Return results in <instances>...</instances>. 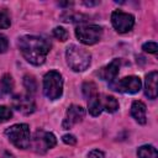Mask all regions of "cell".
<instances>
[{
    "mask_svg": "<svg viewBox=\"0 0 158 158\" xmlns=\"http://www.w3.org/2000/svg\"><path fill=\"white\" fill-rule=\"evenodd\" d=\"M99 2L98 1H84V5H86V6H93V5H98Z\"/></svg>",
    "mask_w": 158,
    "mask_h": 158,
    "instance_id": "obj_28",
    "label": "cell"
},
{
    "mask_svg": "<svg viewBox=\"0 0 158 158\" xmlns=\"http://www.w3.org/2000/svg\"><path fill=\"white\" fill-rule=\"evenodd\" d=\"M62 21L64 22H83L85 21L86 16L81 15V14H70V12H65L60 16Z\"/></svg>",
    "mask_w": 158,
    "mask_h": 158,
    "instance_id": "obj_19",
    "label": "cell"
},
{
    "mask_svg": "<svg viewBox=\"0 0 158 158\" xmlns=\"http://www.w3.org/2000/svg\"><path fill=\"white\" fill-rule=\"evenodd\" d=\"M88 110L91 116H99L102 111L101 102H100V95L95 94L88 99Z\"/></svg>",
    "mask_w": 158,
    "mask_h": 158,
    "instance_id": "obj_15",
    "label": "cell"
},
{
    "mask_svg": "<svg viewBox=\"0 0 158 158\" xmlns=\"http://www.w3.org/2000/svg\"><path fill=\"white\" fill-rule=\"evenodd\" d=\"M100 102H101V109L105 110L106 112L112 114L118 110V101L111 95H100Z\"/></svg>",
    "mask_w": 158,
    "mask_h": 158,
    "instance_id": "obj_14",
    "label": "cell"
},
{
    "mask_svg": "<svg viewBox=\"0 0 158 158\" xmlns=\"http://www.w3.org/2000/svg\"><path fill=\"white\" fill-rule=\"evenodd\" d=\"M9 47V41L6 38V36H4L2 33H0V53H4L7 51Z\"/></svg>",
    "mask_w": 158,
    "mask_h": 158,
    "instance_id": "obj_25",
    "label": "cell"
},
{
    "mask_svg": "<svg viewBox=\"0 0 158 158\" xmlns=\"http://www.w3.org/2000/svg\"><path fill=\"white\" fill-rule=\"evenodd\" d=\"M14 90V79L10 74H4L0 79V96L9 95Z\"/></svg>",
    "mask_w": 158,
    "mask_h": 158,
    "instance_id": "obj_16",
    "label": "cell"
},
{
    "mask_svg": "<svg viewBox=\"0 0 158 158\" xmlns=\"http://www.w3.org/2000/svg\"><path fill=\"white\" fill-rule=\"evenodd\" d=\"M137 156H138V158H158L157 149L152 144L141 146L137 149Z\"/></svg>",
    "mask_w": 158,
    "mask_h": 158,
    "instance_id": "obj_17",
    "label": "cell"
},
{
    "mask_svg": "<svg viewBox=\"0 0 158 158\" xmlns=\"http://www.w3.org/2000/svg\"><path fill=\"white\" fill-rule=\"evenodd\" d=\"M43 93L49 100H57L63 94V79L59 72L51 70L43 77Z\"/></svg>",
    "mask_w": 158,
    "mask_h": 158,
    "instance_id": "obj_4",
    "label": "cell"
},
{
    "mask_svg": "<svg viewBox=\"0 0 158 158\" xmlns=\"http://www.w3.org/2000/svg\"><path fill=\"white\" fill-rule=\"evenodd\" d=\"M142 49H143L144 52L156 54V53H157V49H158V46H157L156 42H146V43L142 46Z\"/></svg>",
    "mask_w": 158,
    "mask_h": 158,
    "instance_id": "obj_24",
    "label": "cell"
},
{
    "mask_svg": "<svg viewBox=\"0 0 158 158\" xmlns=\"http://www.w3.org/2000/svg\"><path fill=\"white\" fill-rule=\"evenodd\" d=\"M12 107L23 115H30L35 111L36 105L31 95H15L12 98Z\"/></svg>",
    "mask_w": 158,
    "mask_h": 158,
    "instance_id": "obj_10",
    "label": "cell"
},
{
    "mask_svg": "<svg viewBox=\"0 0 158 158\" xmlns=\"http://www.w3.org/2000/svg\"><path fill=\"white\" fill-rule=\"evenodd\" d=\"M75 36L77 38L86 46L95 44L100 41L102 36V27L99 25H79L75 28Z\"/></svg>",
    "mask_w": 158,
    "mask_h": 158,
    "instance_id": "obj_5",
    "label": "cell"
},
{
    "mask_svg": "<svg viewBox=\"0 0 158 158\" xmlns=\"http://www.w3.org/2000/svg\"><path fill=\"white\" fill-rule=\"evenodd\" d=\"M84 115H85V111H84V109L81 106H79V105H70L67 109L65 116H64L63 122H62L63 130L72 128L74 125H77L78 122H80L84 118Z\"/></svg>",
    "mask_w": 158,
    "mask_h": 158,
    "instance_id": "obj_9",
    "label": "cell"
},
{
    "mask_svg": "<svg viewBox=\"0 0 158 158\" xmlns=\"http://www.w3.org/2000/svg\"><path fill=\"white\" fill-rule=\"evenodd\" d=\"M23 86L26 88L27 93L30 95L35 94L36 93V89H37V81L35 79L33 75H25L23 78Z\"/></svg>",
    "mask_w": 158,
    "mask_h": 158,
    "instance_id": "obj_18",
    "label": "cell"
},
{
    "mask_svg": "<svg viewBox=\"0 0 158 158\" xmlns=\"http://www.w3.org/2000/svg\"><path fill=\"white\" fill-rule=\"evenodd\" d=\"M10 25H11V21L9 15L5 11H0V28H7L10 27Z\"/></svg>",
    "mask_w": 158,
    "mask_h": 158,
    "instance_id": "obj_23",
    "label": "cell"
},
{
    "mask_svg": "<svg viewBox=\"0 0 158 158\" xmlns=\"http://www.w3.org/2000/svg\"><path fill=\"white\" fill-rule=\"evenodd\" d=\"M12 117V111L7 106H0V122H6Z\"/></svg>",
    "mask_w": 158,
    "mask_h": 158,
    "instance_id": "obj_22",
    "label": "cell"
},
{
    "mask_svg": "<svg viewBox=\"0 0 158 158\" xmlns=\"http://www.w3.org/2000/svg\"><path fill=\"white\" fill-rule=\"evenodd\" d=\"M53 37L57 38V40L60 41V42H64V41L68 40V32H67V30L63 28V27H56V28L53 30Z\"/></svg>",
    "mask_w": 158,
    "mask_h": 158,
    "instance_id": "obj_21",
    "label": "cell"
},
{
    "mask_svg": "<svg viewBox=\"0 0 158 158\" xmlns=\"http://www.w3.org/2000/svg\"><path fill=\"white\" fill-rule=\"evenodd\" d=\"M120 64H121V60L115 58L112 59L109 64H106L105 67H102L100 70H99V77L102 79V80H106L109 83H112L117 74H118V69H120Z\"/></svg>",
    "mask_w": 158,
    "mask_h": 158,
    "instance_id": "obj_11",
    "label": "cell"
},
{
    "mask_svg": "<svg viewBox=\"0 0 158 158\" xmlns=\"http://www.w3.org/2000/svg\"><path fill=\"white\" fill-rule=\"evenodd\" d=\"M141 86H142L141 79L136 75L125 77L120 80H114L112 83H110V88L112 90L123 94H136L141 90Z\"/></svg>",
    "mask_w": 158,
    "mask_h": 158,
    "instance_id": "obj_7",
    "label": "cell"
},
{
    "mask_svg": "<svg viewBox=\"0 0 158 158\" xmlns=\"http://www.w3.org/2000/svg\"><path fill=\"white\" fill-rule=\"evenodd\" d=\"M65 59L69 68L74 72H84L88 69V67L91 63V54L85 48L77 46V44H69L65 51Z\"/></svg>",
    "mask_w": 158,
    "mask_h": 158,
    "instance_id": "obj_2",
    "label": "cell"
},
{
    "mask_svg": "<svg viewBox=\"0 0 158 158\" xmlns=\"http://www.w3.org/2000/svg\"><path fill=\"white\" fill-rule=\"evenodd\" d=\"M2 158H14V156H12V154H10L9 152H5V153L2 154Z\"/></svg>",
    "mask_w": 158,
    "mask_h": 158,
    "instance_id": "obj_29",
    "label": "cell"
},
{
    "mask_svg": "<svg viewBox=\"0 0 158 158\" xmlns=\"http://www.w3.org/2000/svg\"><path fill=\"white\" fill-rule=\"evenodd\" d=\"M157 79L158 73L156 70L148 73L144 79V94L151 100H154L157 98Z\"/></svg>",
    "mask_w": 158,
    "mask_h": 158,
    "instance_id": "obj_12",
    "label": "cell"
},
{
    "mask_svg": "<svg viewBox=\"0 0 158 158\" xmlns=\"http://www.w3.org/2000/svg\"><path fill=\"white\" fill-rule=\"evenodd\" d=\"M88 158H105V154L102 151L99 149H93L88 153Z\"/></svg>",
    "mask_w": 158,
    "mask_h": 158,
    "instance_id": "obj_27",
    "label": "cell"
},
{
    "mask_svg": "<svg viewBox=\"0 0 158 158\" xmlns=\"http://www.w3.org/2000/svg\"><path fill=\"white\" fill-rule=\"evenodd\" d=\"M57 144V139L56 136L52 132H47L43 130H37L33 138L31 139V144L32 149L37 153H46L48 149L53 148Z\"/></svg>",
    "mask_w": 158,
    "mask_h": 158,
    "instance_id": "obj_6",
    "label": "cell"
},
{
    "mask_svg": "<svg viewBox=\"0 0 158 158\" xmlns=\"http://www.w3.org/2000/svg\"><path fill=\"white\" fill-rule=\"evenodd\" d=\"M59 5L60 6H70V5H73V2H59Z\"/></svg>",
    "mask_w": 158,
    "mask_h": 158,
    "instance_id": "obj_30",
    "label": "cell"
},
{
    "mask_svg": "<svg viewBox=\"0 0 158 158\" xmlns=\"http://www.w3.org/2000/svg\"><path fill=\"white\" fill-rule=\"evenodd\" d=\"M131 116L135 118L136 122L139 125H144L147 122V116H146V105L139 101L135 100L131 105Z\"/></svg>",
    "mask_w": 158,
    "mask_h": 158,
    "instance_id": "obj_13",
    "label": "cell"
},
{
    "mask_svg": "<svg viewBox=\"0 0 158 158\" xmlns=\"http://www.w3.org/2000/svg\"><path fill=\"white\" fill-rule=\"evenodd\" d=\"M62 141H63L65 144H69V146H73V144L77 143V138H75V136H73V135H64V136L62 137Z\"/></svg>",
    "mask_w": 158,
    "mask_h": 158,
    "instance_id": "obj_26",
    "label": "cell"
},
{
    "mask_svg": "<svg viewBox=\"0 0 158 158\" xmlns=\"http://www.w3.org/2000/svg\"><path fill=\"white\" fill-rule=\"evenodd\" d=\"M5 135L9 141L20 149H26L31 144V132L26 123H16L5 130Z\"/></svg>",
    "mask_w": 158,
    "mask_h": 158,
    "instance_id": "obj_3",
    "label": "cell"
},
{
    "mask_svg": "<svg viewBox=\"0 0 158 158\" xmlns=\"http://www.w3.org/2000/svg\"><path fill=\"white\" fill-rule=\"evenodd\" d=\"M111 23L118 33L130 32L135 26V17L131 14L116 10L111 14Z\"/></svg>",
    "mask_w": 158,
    "mask_h": 158,
    "instance_id": "obj_8",
    "label": "cell"
},
{
    "mask_svg": "<svg viewBox=\"0 0 158 158\" xmlns=\"http://www.w3.org/2000/svg\"><path fill=\"white\" fill-rule=\"evenodd\" d=\"M83 93H84V96L86 99H89L90 96L98 94V90H96V85L93 83V81H88V83H84L83 84Z\"/></svg>",
    "mask_w": 158,
    "mask_h": 158,
    "instance_id": "obj_20",
    "label": "cell"
},
{
    "mask_svg": "<svg viewBox=\"0 0 158 158\" xmlns=\"http://www.w3.org/2000/svg\"><path fill=\"white\" fill-rule=\"evenodd\" d=\"M19 48L22 57L33 65L44 63L47 54L51 49V42L40 36H22L19 38Z\"/></svg>",
    "mask_w": 158,
    "mask_h": 158,
    "instance_id": "obj_1",
    "label": "cell"
}]
</instances>
